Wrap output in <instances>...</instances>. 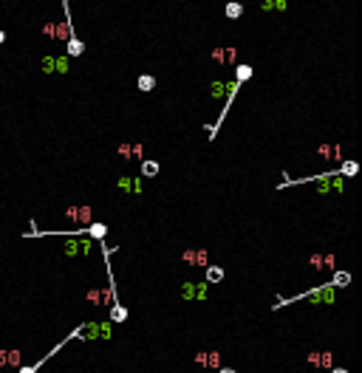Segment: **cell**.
Wrapping results in <instances>:
<instances>
[{"mask_svg":"<svg viewBox=\"0 0 362 373\" xmlns=\"http://www.w3.org/2000/svg\"><path fill=\"white\" fill-rule=\"evenodd\" d=\"M62 9H65V29H68V54L79 57L82 54V43L79 37L74 34V23H71V9H68V0H62Z\"/></svg>","mask_w":362,"mask_h":373,"instance_id":"6da1fadb","label":"cell"},{"mask_svg":"<svg viewBox=\"0 0 362 373\" xmlns=\"http://www.w3.org/2000/svg\"><path fill=\"white\" fill-rule=\"evenodd\" d=\"M181 258H184V263H190V266H207V249H187Z\"/></svg>","mask_w":362,"mask_h":373,"instance_id":"7a4b0ae2","label":"cell"},{"mask_svg":"<svg viewBox=\"0 0 362 373\" xmlns=\"http://www.w3.org/2000/svg\"><path fill=\"white\" fill-rule=\"evenodd\" d=\"M308 362H311V365H317V368H331V365H334V359H331V353H311V356H308Z\"/></svg>","mask_w":362,"mask_h":373,"instance_id":"3957f363","label":"cell"},{"mask_svg":"<svg viewBox=\"0 0 362 373\" xmlns=\"http://www.w3.org/2000/svg\"><path fill=\"white\" fill-rule=\"evenodd\" d=\"M207 280L210 283H221L224 280V269H221V266H207Z\"/></svg>","mask_w":362,"mask_h":373,"instance_id":"277c9868","label":"cell"},{"mask_svg":"<svg viewBox=\"0 0 362 373\" xmlns=\"http://www.w3.org/2000/svg\"><path fill=\"white\" fill-rule=\"evenodd\" d=\"M136 85H139V90H153L156 88V77H150V74H145V77H139V82H136Z\"/></svg>","mask_w":362,"mask_h":373,"instance_id":"5b68a950","label":"cell"},{"mask_svg":"<svg viewBox=\"0 0 362 373\" xmlns=\"http://www.w3.org/2000/svg\"><path fill=\"white\" fill-rule=\"evenodd\" d=\"M243 14V3H226V17L229 20H238Z\"/></svg>","mask_w":362,"mask_h":373,"instance_id":"8992f818","label":"cell"},{"mask_svg":"<svg viewBox=\"0 0 362 373\" xmlns=\"http://www.w3.org/2000/svg\"><path fill=\"white\" fill-rule=\"evenodd\" d=\"M204 365H207V368H221V353H207V356H204Z\"/></svg>","mask_w":362,"mask_h":373,"instance_id":"52a82bcc","label":"cell"},{"mask_svg":"<svg viewBox=\"0 0 362 373\" xmlns=\"http://www.w3.org/2000/svg\"><path fill=\"white\" fill-rule=\"evenodd\" d=\"M158 172V164L156 161H150V158H147V161H142V175H156Z\"/></svg>","mask_w":362,"mask_h":373,"instance_id":"ba28073f","label":"cell"},{"mask_svg":"<svg viewBox=\"0 0 362 373\" xmlns=\"http://www.w3.org/2000/svg\"><path fill=\"white\" fill-rule=\"evenodd\" d=\"M249 77H252V68H249V65H238V68H235V79L246 82Z\"/></svg>","mask_w":362,"mask_h":373,"instance_id":"9c48e42d","label":"cell"},{"mask_svg":"<svg viewBox=\"0 0 362 373\" xmlns=\"http://www.w3.org/2000/svg\"><path fill=\"white\" fill-rule=\"evenodd\" d=\"M6 365H20V350H6Z\"/></svg>","mask_w":362,"mask_h":373,"instance_id":"30bf717a","label":"cell"},{"mask_svg":"<svg viewBox=\"0 0 362 373\" xmlns=\"http://www.w3.org/2000/svg\"><path fill=\"white\" fill-rule=\"evenodd\" d=\"M88 232H90L93 237H105V232H108V229H105L102 224H93V226H88Z\"/></svg>","mask_w":362,"mask_h":373,"instance_id":"8fae6325","label":"cell"},{"mask_svg":"<svg viewBox=\"0 0 362 373\" xmlns=\"http://www.w3.org/2000/svg\"><path fill=\"white\" fill-rule=\"evenodd\" d=\"M113 319H116V322H122V319H124V316H127V311H124V308H122V305H113Z\"/></svg>","mask_w":362,"mask_h":373,"instance_id":"7c38bea8","label":"cell"},{"mask_svg":"<svg viewBox=\"0 0 362 373\" xmlns=\"http://www.w3.org/2000/svg\"><path fill=\"white\" fill-rule=\"evenodd\" d=\"M348 280H351V277L345 274V271H337V277H334V283H337V286H345Z\"/></svg>","mask_w":362,"mask_h":373,"instance_id":"4fadbf2b","label":"cell"},{"mask_svg":"<svg viewBox=\"0 0 362 373\" xmlns=\"http://www.w3.org/2000/svg\"><path fill=\"white\" fill-rule=\"evenodd\" d=\"M37 368H40V365H34V368H23L20 373H37Z\"/></svg>","mask_w":362,"mask_h":373,"instance_id":"5bb4252c","label":"cell"},{"mask_svg":"<svg viewBox=\"0 0 362 373\" xmlns=\"http://www.w3.org/2000/svg\"><path fill=\"white\" fill-rule=\"evenodd\" d=\"M0 365H6V350H0Z\"/></svg>","mask_w":362,"mask_h":373,"instance_id":"9a60e30c","label":"cell"},{"mask_svg":"<svg viewBox=\"0 0 362 373\" xmlns=\"http://www.w3.org/2000/svg\"><path fill=\"white\" fill-rule=\"evenodd\" d=\"M6 43V31H3V29H0V45Z\"/></svg>","mask_w":362,"mask_h":373,"instance_id":"2e32d148","label":"cell"},{"mask_svg":"<svg viewBox=\"0 0 362 373\" xmlns=\"http://www.w3.org/2000/svg\"><path fill=\"white\" fill-rule=\"evenodd\" d=\"M221 373H235V371H232V368H221Z\"/></svg>","mask_w":362,"mask_h":373,"instance_id":"e0dca14e","label":"cell"},{"mask_svg":"<svg viewBox=\"0 0 362 373\" xmlns=\"http://www.w3.org/2000/svg\"><path fill=\"white\" fill-rule=\"evenodd\" d=\"M334 373H345V371H334Z\"/></svg>","mask_w":362,"mask_h":373,"instance_id":"ac0fdd59","label":"cell"}]
</instances>
